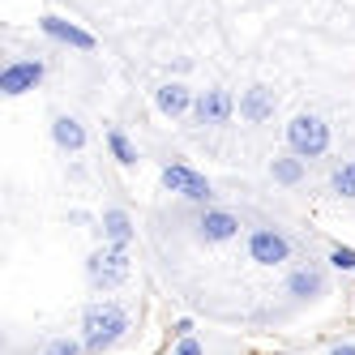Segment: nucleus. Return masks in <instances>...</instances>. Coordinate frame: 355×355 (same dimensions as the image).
Returning a JSON list of instances; mask_svg holds the SVG:
<instances>
[{
	"instance_id": "nucleus-19",
	"label": "nucleus",
	"mask_w": 355,
	"mask_h": 355,
	"mask_svg": "<svg viewBox=\"0 0 355 355\" xmlns=\"http://www.w3.org/2000/svg\"><path fill=\"white\" fill-rule=\"evenodd\" d=\"M43 355H86V347H82L78 338H69V334H64V338H52V343H47Z\"/></svg>"
},
{
	"instance_id": "nucleus-16",
	"label": "nucleus",
	"mask_w": 355,
	"mask_h": 355,
	"mask_svg": "<svg viewBox=\"0 0 355 355\" xmlns=\"http://www.w3.org/2000/svg\"><path fill=\"white\" fill-rule=\"evenodd\" d=\"M270 175L278 184H300L304 180V159H295V155H278V159H270Z\"/></svg>"
},
{
	"instance_id": "nucleus-6",
	"label": "nucleus",
	"mask_w": 355,
	"mask_h": 355,
	"mask_svg": "<svg viewBox=\"0 0 355 355\" xmlns=\"http://www.w3.org/2000/svg\"><path fill=\"white\" fill-rule=\"evenodd\" d=\"M236 116V98L227 86H210V90H201L197 94V103H193V120L197 124H210V129H218V124H227Z\"/></svg>"
},
{
	"instance_id": "nucleus-4",
	"label": "nucleus",
	"mask_w": 355,
	"mask_h": 355,
	"mask_svg": "<svg viewBox=\"0 0 355 355\" xmlns=\"http://www.w3.org/2000/svg\"><path fill=\"white\" fill-rule=\"evenodd\" d=\"M159 180H163L167 193L184 197V201H197V206H210V201H214V184H210L201 171H193L189 163H167V167L159 171Z\"/></svg>"
},
{
	"instance_id": "nucleus-7",
	"label": "nucleus",
	"mask_w": 355,
	"mask_h": 355,
	"mask_svg": "<svg viewBox=\"0 0 355 355\" xmlns=\"http://www.w3.org/2000/svg\"><path fill=\"white\" fill-rule=\"evenodd\" d=\"M43 60H9L5 73H0V94L5 98H17V94H26L43 82Z\"/></svg>"
},
{
	"instance_id": "nucleus-3",
	"label": "nucleus",
	"mask_w": 355,
	"mask_h": 355,
	"mask_svg": "<svg viewBox=\"0 0 355 355\" xmlns=\"http://www.w3.org/2000/svg\"><path fill=\"white\" fill-rule=\"evenodd\" d=\"M287 146H291V155L295 159H321L325 150H329V124L313 112H300L291 124H287Z\"/></svg>"
},
{
	"instance_id": "nucleus-9",
	"label": "nucleus",
	"mask_w": 355,
	"mask_h": 355,
	"mask_svg": "<svg viewBox=\"0 0 355 355\" xmlns=\"http://www.w3.org/2000/svg\"><path fill=\"white\" fill-rule=\"evenodd\" d=\"M39 31H43L47 39H56V43L78 47V52H94V35L82 31L78 21H64V17H56V13H43V17H39Z\"/></svg>"
},
{
	"instance_id": "nucleus-15",
	"label": "nucleus",
	"mask_w": 355,
	"mask_h": 355,
	"mask_svg": "<svg viewBox=\"0 0 355 355\" xmlns=\"http://www.w3.org/2000/svg\"><path fill=\"white\" fill-rule=\"evenodd\" d=\"M107 150H112V159L120 163V167H137V146L129 141V133H124L120 129V124H112V129H107Z\"/></svg>"
},
{
	"instance_id": "nucleus-21",
	"label": "nucleus",
	"mask_w": 355,
	"mask_h": 355,
	"mask_svg": "<svg viewBox=\"0 0 355 355\" xmlns=\"http://www.w3.org/2000/svg\"><path fill=\"white\" fill-rule=\"evenodd\" d=\"M171 338H175V343H180V338H193V321H189V317H180V321L171 325Z\"/></svg>"
},
{
	"instance_id": "nucleus-2",
	"label": "nucleus",
	"mask_w": 355,
	"mask_h": 355,
	"mask_svg": "<svg viewBox=\"0 0 355 355\" xmlns=\"http://www.w3.org/2000/svg\"><path fill=\"white\" fill-rule=\"evenodd\" d=\"M129 274H133V261H129V248H120V244L94 248L90 261H86V278H90L94 291H116V287L129 283Z\"/></svg>"
},
{
	"instance_id": "nucleus-8",
	"label": "nucleus",
	"mask_w": 355,
	"mask_h": 355,
	"mask_svg": "<svg viewBox=\"0 0 355 355\" xmlns=\"http://www.w3.org/2000/svg\"><path fill=\"white\" fill-rule=\"evenodd\" d=\"M240 227H244V223H240L232 210L206 206V210H201V218H197V236L206 240V244H227V240L240 236Z\"/></svg>"
},
{
	"instance_id": "nucleus-22",
	"label": "nucleus",
	"mask_w": 355,
	"mask_h": 355,
	"mask_svg": "<svg viewBox=\"0 0 355 355\" xmlns=\"http://www.w3.org/2000/svg\"><path fill=\"white\" fill-rule=\"evenodd\" d=\"M329 355H355V343H338V347H329Z\"/></svg>"
},
{
	"instance_id": "nucleus-13",
	"label": "nucleus",
	"mask_w": 355,
	"mask_h": 355,
	"mask_svg": "<svg viewBox=\"0 0 355 355\" xmlns=\"http://www.w3.org/2000/svg\"><path fill=\"white\" fill-rule=\"evenodd\" d=\"M52 141L64 150V155H82L86 150V129L78 116H56L52 120Z\"/></svg>"
},
{
	"instance_id": "nucleus-20",
	"label": "nucleus",
	"mask_w": 355,
	"mask_h": 355,
	"mask_svg": "<svg viewBox=\"0 0 355 355\" xmlns=\"http://www.w3.org/2000/svg\"><path fill=\"white\" fill-rule=\"evenodd\" d=\"M171 355H206V347H201L197 338H180V343H175V351Z\"/></svg>"
},
{
	"instance_id": "nucleus-1",
	"label": "nucleus",
	"mask_w": 355,
	"mask_h": 355,
	"mask_svg": "<svg viewBox=\"0 0 355 355\" xmlns=\"http://www.w3.org/2000/svg\"><path fill=\"white\" fill-rule=\"evenodd\" d=\"M129 329H133V309L124 300L103 295V300L86 304V313H82V347H86V355H103Z\"/></svg>"
},
{
	"instance_id": "nucleus-5",
	"label": "nucleus",
	"mask_w": 355,
	"mask_h": 355,
	"mask_svg": "<svg viewBox=\"0 0 355 355\" xmlns=\"http://www.w3.org/2000/svg\"><path fill=\"white\" fill-rule=\"evenodd\" d=\"M244 248H248V261H257V266H283V261H291V240L278 232V227H252Z\"/></svg>"
},
{
	"instance_id": "nucleus-10",
	"label": "nucleus",
	"mask_w": 355,
	"mask_h": 355,
	"mask_svg": "<svg viewBox=\"0 0 355 355\" xmlns=\"http://www.w3.org/2000/svg\"><path fill=\"white\" fill-rule=\"evenodd\" d=\"M274 107H278V94L270 86H248L240 94V120H248V124H266L274 116Z\"/></svg>"
},
{
	"instance_id": "nucleus-12",
	"label": "nucleus",
	"mask_w": 355,
	"mask_h": 355,
	"mask_svg": "<svg viewBox=\"0 0 355 355\" xmlns=\"http://www.w3.org/2000/svg\"><path fill=\"white\" fill-rule=\"evenodd\" d=\"M193 103H197V98H193V90L184 86V82H163L159 90H155V107L163 112V116H184V112H193Z\"/></svg>"
},
{
	"instance_id": "nucleus-11",
	"label": "nucleus",
	"mask_w": 355,
	"mask_h": 355,
	"mask_svg": "<svg viewBox=\"0 0 355 355\" xmlns=\"http://www.w3.org/2000/svg\"><path fill=\"white\" fill-rule=\"evenodd\" d=\"M287 295H295V300H317V295H325V270L321 266H295L287 274Z\"/></svg>"
},
{
	"instance_id": "nucleus-17",
	"label": "nucleus",
	"mask_w": 355,
	"mask_h": 355,
	"mask_svg": "<svg viewBox=\"0 0 355 355\" xmlns=\"http://www.w3.org/2000/svg\"><path fill=\"white\" fill-rule=\"evenodd\" d=\"M329 189H334L338 197H355V159H347V163L334 167V175H329Z\"/></svg>"
},
{
	"instance_id": "nucleus-18",
	"label": "nucleus",
	"mask_w": 355,
	"mask_h": 355,
	"mask_svg": "<svg viewBox=\"0 0 355 355\" xmlns=\"http://www.w3.org/2000/svg\"><path fill=\"white\" fill-rule=\"evenodd\" d=\"M329 266H334V270H343V274H355V248H347V244H334V248H329Z\"/></svg>"
},
{
	"instance_id": "nucleus-14",
	"label": "nucleus",
	"mask_w": 355,
	"mask_h": 355,
	"mask_svg": "<svg viewBox=\"0 0 355 355\" xmlns=\"http://www.w3.org/2000/svg\"><path fill=\"white\" fill-rule=\"evenodd\" d=\"M103 240L107 244H120V248H129V240H133V218L124 214V210H103Z\"/></svg>"
}]
</instances>
